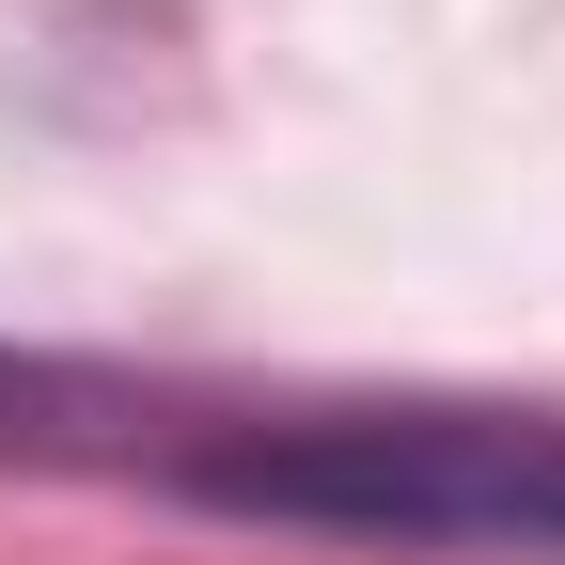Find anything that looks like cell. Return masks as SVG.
Returning <instances> with one entry per match:
<instances>
[{
  "mask_svg": "<svg viewBox=\"0 0 565 565\" xmlns=\"http://www.w3.org/2000/svg\"><path fill=\"white\" fill-rule=\"evenodd\" d=\"M173 393L126 377V362H63V345H17L0 330V471H141L173 440Z\"/></svg>",
  "mask_w": 565,
  "mask_h": 565,
  "instance_id": "cell-2",
  "label": "cell"
},
{
  "mask_svg": "<svg viewBox=\"0 0 565 565\" xmlns=\"http://www.w3.org/2000/svg\"><path fill=\"white\" fill-rule=\"evenodd\" d=\"M141 487L236 534L408 550V565H565V408L362 393V408H189Z\"/></svg>",
  "mask_w": 565,
  "mask_h": 565,
  "instance_id": "cell-1",
  "label": "cell"
}]
</instances>
